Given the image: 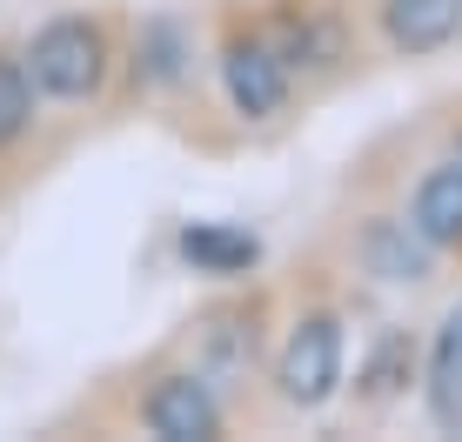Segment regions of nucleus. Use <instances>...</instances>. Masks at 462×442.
Masks as SVG:
<instances>
[{
    "mask_svg": "<svg viewBox=\"0 0 462 442\" xmlns=\"http://www.w3.org/2000/svg\"><path fill=\"white\" fill-rule=\"evenodd\" d=\"M268 382L289 409H328L348 382V328H342V308L315 302L301 308L289 328H282L275 355H268Z\"/></svg>",
    "mask_w": 462,
    "mask_h": 442,
    "instance_id": "1",
    "label": "nucleus"
},
{
    "mask_svg": "<svg viewBox=\"0 0 462 442\" xmlns=\"http://www.w3.org/2000/svg\"><path fill=\"white\" fill-rule=\"evenodd\" d=\"M215 74H221V94L228 107L248 121V128H268L295 107V74L282 60V47L268 41V27L254 14H235L221 27V47H215Z\"/></svg>",
    "mask_w": 462,
    "mask_h": 442,
    "instance_id": "2",
    "label": "nucleus"
},
{
    "mask_svg": "<svg viewBox=\"0 0 462 442\" xmlns=\"http://www.w3.org/2000/svg\"><path fill=\"white\" fill-rule=\"evenodd\" d=\"M27 74L47 101H94L107 87V68H115V47H107V27L94 14H54L41 21L21 47Z\"/></svg>",
    "mask_w": 462,
    "mask_h": 442,
    "instance_id": "3",
    "label": "nucleus"
},
{
    "mask_svg": "<svg viewBox=\"0 0 462 442\" xmlns=\"http://www.w3.org/2000/svg\"><path fill=\"white\" fill-rule=\"evenodd\" d=\"M254 21L282 47L295 81H336V74L356 68V21L336 0H268Z\"/></svg>",
    "mask_w": 462,
    "mask_h": 442,
    "instance_id": "4",
    "label": "nucleus"
},
{
    "mask_svg": "<svg viewBox=\"0 0 462 442\" xmlns=\"http://www.w3.org/2000/svg\"><path fill=\"white\" fill-rule=\"evenodd\" d=\"M141 429L162 436V442H215L228 429V396H221L195 362L162 369L141 389Z\"/></svg>",
    "mask_w": 462,
    "mask_h": 442,
    "instance_id": "5",
    "label": "nucleus"
},
{
    "mask_svg": "<svg viewBox=\"0 0 462 442\" xmlns=\"http://www.w3.org/2000/svg\"><path fill=\"white\" fill-rule=\"evenodd\" d=\"M188 362L221 396H242L262 369V302H215L188 336Z\"/></svg>",
    "mask_w": 462,
    "mask_h": 442,
    "instance_id": "6",
    "label": "nucleus"
},
{
    "mask_svg": "<svg viewBox=\"0 0 462 442\" xmlns=\"http://www.w3.org/2000/svg\"><path fill=\"white\" fill-rule=\"evenodd\" d=\"M356 262H362V275L389 281V289H422V281H436L442 255L409 215H362L356 221Z\"/></svg>",
    "mask_w": 462,
    "mask_h": 442,
    "instance_id": "7",
    "label": "nucleus"
},
{
    "mask_svg": "<svg viewBox=\"0 0 462 442\" xmlns=\"http://www.w3.org/2000/svg\"><path fill=\"white\" fill-rule=\"evenodd\" d=\"M382 47L402 60H436L462 41V0H375Z\"/></svg>",
    "mask_w": 462,
    "mask_h": 442,
    "instance_id": "8",
    "label": "nucleus"
},
{
    "mask_svg": "<svg viewBox=\"0 0 462 442\" xmlns=\"http://www.w3.org/2000/svg\"><path fill=\"white\" fill-rule=\"evenodd\" d=\"M402 215L436 242V255H456L462 262V154H442V161L422 168V181L409 188V208Z\"/></svg>",
    "mask_w": 462,
    "mask_h": 442,
    "instance_id": "9",
    "label": "nucleus"
},
{
    "mask_svg": "<svg viewBox=\"0 0 462 442\" xmlns=\"http://www.w3.org/2000/svg\"><path fill=\"white\" fill-rule=\"evenodd\" d=\"M174 248H181V262L195 268V275H215V281H242V275H254V262H262V235L235 228V221H181Z\"/></svg>",
    "mask_w": 462,
    "mask_h": 442,
    "instance_id": "10",
    "label": "nucleus"
},
{
    "mask_svg": "<svg viewBox=\"0 0 462 442\" xmlns=\"http://www.w3.org/2000/svg\"><path fill=\"white\" fill-rule=\"evenodd\" d=\"M409 382H422V342L409 328H382L369 342V355H362V369H356V402L389 409V402L409 396Z\"/></svg>",
    "mask_w": 462,
    "mask_h": 442,
    "instance_id": "11",
    "label": "nucleus"
},
{
    "mask_svg": "<svg viewBox=\"0 0 462 442\" xmlns=\"http://www.w3.org/2000/svg\"><path fill=\"white\" fill-rule=\"evenodd\" d=\"M422 409L436 429H462V302L436 322L422 349Z\"/></svg>",
    "mask_w": 462,
    "mask_h": 442,
    "instance_id": "12",
    "label": "nucleus"
},
{
    "mask_svg": "<svg viewBox=\"0 0 462 442\" xmlns=\"http://www.w3.org/2000/svg\"><path fill=\"white\" fill-rule=\"evenodd\" d=\"M134 74H141V81H154V87H174L188 74V34L174 21H148L134 34Z\"/></svg>",
    "mask_w": 462,
    "mask_h": 442,
    "instance_id": "13",
    "label": "nucleus"
},
{
    "mask_svg": "<svg viewBox=\"0 0 462 442\" xmlns=\"http://www.w3.org/2000/svg\"><path fill=\"white\" fill-rule=\"evenodd\" d=\"M34 101H41V87L27 74V60L0 47V148H14V141L34 128Z\"/></svg>",
    "mask_w": 462,
    "mask_h": 442,
    "instance_id": "14",
    "label": "nucleus"
}]
</instances>
